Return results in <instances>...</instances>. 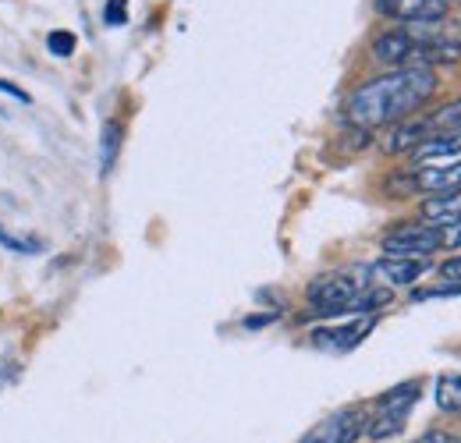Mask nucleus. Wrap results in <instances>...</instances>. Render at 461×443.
I'll return each mask as SVG.
<instances>
[{"label":"nucleus","instance_id":"6","mask_svg":"<svg viewBox=\"0 0 461 443\" xmlns=\"http://www.w3.org/2000/svg\"><path fill=\"white\" fill-rule=\"evenodd\" d=\"M461 188V160L451 164H422L408 174L391 177V192L398 195H447V192H458Z\"/></svg>","mask_w":461,"mask_h":443},{"label":"nucleus","instance_id":"16","mask_svg":"<svg viewBox=\"0 0 461 443\" xmlns=\"http://www.w3.org/2000/svg\"><path fill=\"white\" fill-rule=\"evenodd\" d=\"M0 245H4V249H11V252H22V256H36V252H43V245H40V241L14 238V234H7L4 227H0Z\"/></svg>","mask_w":461,"mask_h":443},{"label":"nucleus","instance_id":"4","mask_svg":"<svg viewBox=\"0 0 461 443\" xmlns=\"http://www.w3.org/2000/svg\"><path fill=\"white\" fill-rule=\"evenodd\" d=\"M419 393H422V384H419V380H408V384H398L394 390L380 393L373 415H366L362 433H366L369 440H391V437H398L404 426H408V415H411Z\"/></svg>","mask_w":461,"mask_h":443},{"label":"nucleus","instance_id":"20","mask_svg":"<svg viewBox=\"0 0 461 443\" xmlns=\"http://www.w3.org/2000/svg\"><path fill=\"white\" fill-rule=\"evenodd\" d=\"M0 93H7V96H14L18 104H32V96L22 89V86H14V82H7V78H0Z\"/></svg>","mask_w":461,"mask_h":443},{"label":"nucleus","instance_id":"2","mask_svg":"<svg viewBox=\"0 0 461 443\" xmlns=\"http://www.w3.org/2000/svg\"><path fill=\"white\" fill-rule=\"evenodd\" d=\"M373 57L387 68H437L461 57V25L451 18L398 25L376 36Z\"/></svg>","mask_w":461,"mask_h":443},{"label":"nucleus","instance_id":"15","mask_svg":"<svg viewBox=\"0 0 461 443\" xmlns=\"http://www.w3.org/2000/svg\"><path fill=\"white\" fill-rule=\"evenodd\" d=\"M47 47H50L54 57H71L75 47H78V40H75V32H68V29H54V32L47 36Z\"/></svg>","mask_w":461,"mask_h":443},{"label":"nucleus","instance_id":"9","mask_svg":"<svg viewBox=\"0 0 461 443\" xmlns=\"http://www.w3.org/2000/svg\"><path fill=\"white\" fill-rule=\"evenodd\" d=\"M373 323H376V316H355V320L338 323V327H320L312 333V344L323 348V351H351L358 340L369 337Z\"/></svg>","mask_w":461,"mask_h":443},{"label":"nucleus","instance_id":"18","mask_svg":"<svg viewBox=\"0 0 461 443\" xmlns=\"http://www.w3.org/2000/svg\"><path fill=\"white\" fill-rule=\"evenodd\" d=\"M104 18H107V25H124L128 22V0H107Z\"/></svg>","mask_w":461,"mask_h":443},{"label":"nucleus","instance_id":"8","mask_svg":"<svg viewBox=\"0 0 461 443\" xmlns=\"http://www.w3.org/2000/svg\"><path fill=\"white\" fill-rule=\"evenodd\" d=\"M447 0H376V11L402 22V25H419V22H440L447 18Z\"/></svg>","mask_w":461,"mask_h":443},{"label":"nucleus","instance_id":"22","mask_svg":"<svg viewBox=\"0 0 461 443\" xmlns=\"http://www.w3.org/2000/svg\"><path fill=\"white\" fill-rule=\"evenodd\" d=\"M451 443H461V440H451Z\"/></svg>","mask_w":461,"mask_h":443},{"label":"nucleus","instance_id":"23","mask_svg":"<svg viewBox=\"0 0 461 443\" xmlns=\"http://www.w3.org/2000/svg\"><path fill=\"white\" fill-rule=\"evenodd\" d=\"M447 4H451V0H447Z\"/></svg>","mask_w":461,"mask_h":443},{"label":"nucleus","instance_id":"17","mask_svg":"<svg viewBox=\"0 0 461 443\" xmlns=\"http://www.w3.org/2000/svg\"><path fill=\"white\" fill-rule=\"evenodd\" d=\"M451 294H461L458 284H440V287H419L411 294V302H429V298H451Z\"/></svg>","mask_w":461,"mask_h":443},{"label":"nucleus","instance_id":"1","mask_svg":"<svg viewBox=\"0 0 461 443\" xmlns=\"http://www.w3.org/2000/svg\"><path fill=\"white\" fill-rule=\"evenodd\" d=\"M437 93L433 68H391L387 75H376L362 82L345 100V121L351 128L373 131L387 124H402L422 104H429Z\"/></svg>","mask_w":461,"mask_h":443},{"label":"nucleus","instance_id":"11","mask_svg":"<svg viewBox=\"0 0 461 443\" xmlns=\"http://www.w3.org/2000/svg\"><path fill=\"white\" fill-rule=\"evenodd\" d=\"M411 157H415V167L461 160V128L458 131H447V135H437V139H429V142H422L419 149H411Z\"/></svg>","mask_w":461,"mask_h":443},{"label":"nucleus","instance_id":"5","mask_svg":"<svg viewBox=\"0 0 461 443\" xmlns=\"http://www.w3.org/2000/svg\"><path fill=\"white\" fill-rule=\"evenodd\" d=\"M458 128H461V100H455V104H444L440 111L426 113V117L394 124V131L387 135L384 149L387 153H411L422 142H429L437 135H447V131H458Z\"/></svg>","mask_w":461,"mask_h":443},{"label":"nucleus","instance_id":"19","mask_svg":"<svg viewBox=\"0 0 461 443\" xmlns=\"http://www.w3.org/2000/svg\"><path fill=\"white\" fill-rule=\"evenodd\" d=\"M440 277H444V284H458L461 287V256L447 259V263L440 267Z\"/></svg>","mask_w":461,"mask_h":443},{"label":"nucleus","instance_id":"12","mask_svg":"<svg viewBox=\"0 0 461 443\" xmlns=\"http://www.w3.org/2000/svg\"><path fill=\"white\" fill-rule=\"evenodd\" d=\"M422 221L426 223H451L461 221V188L447 195H433L422 203Z\"/></svg>","mask_w":461,"mask_h":443},{"label":"nucleus","instance_id":"3","mask_svg":"<svg viewBox=\"0 0 461 443\" xmlns=\"http://www.w3.org/2000/svg\"><path fill=\"white\" fill-rule=\"evenodd\" d=\"M391 302V287L376 284L373 270L323 274L309 284V309L316 316H373Z\"/></svg>","mask_w":461,"mask_h":443},{"label":"nucleus","instance_id":"21","mask_svg":"<svg viewBox=\"0 0 461 443\" xmlns=\"http://www.w3.org/2000/svg\"><path fill=\"white\" fill-rule=\"evenodd\" d=\"M411 443H451V437L440 433V429H429V433H422L419 440H411Z\"/></svg>","mask_w":461,"mask_h":443},{"label":"nucleus","instance_id":"14","mask_svg":"<svg viewBox=\"0 0 461 443\" xmlns=\"http://www.w3.org/2000/svg\"><path fill=\"white\" fill-rule=\"evenodd\" d=\"M117 149H121V124L107 121L104 131H100V174H111L114 170Z\"/></svg>","mask_w":461,"mask_h":443},{"label":"nucleus","instance_id":"10","mask_svg":"<svg viewBox=\"0 0 461 443\" xmlns=\"http://www.w3.org/2000/svg\"><path fill=\"white\" fill-rule=\"evenodd\" d=\"M373 270V280L384 287H411L415 280L429 270V259H411V256H384Z\"/></svg>","mask_w":461,"mask_h":443},{"label":"nucleus","instance_id":"13","mask_svg":"<svg viewBox=\"0 0 461 443\" xmlns=\"http://www.w3.org/2000/svg\"><path fill=\"white\" fill-rule=\"evenodd\" d=\"M437 408L447 415H461V373H447L437 380Z\"/></svg>","mask_w":461,"mask_h":443},{"label":"nucleus","instance_id":"7","mask_svg":"<svg viewBox=\"0 0 461 443\" xmlns=\"http://www.w3.org/2000/svg\"><path fill=\"white\" fill-rule=\"evenodd\" d=\"M362 426H366V415L355 408H345V411H334L323 422H316L298 443H355L362 437Z\"/></svg>","mask_w":461,"mask_h":443}]
</instances>
